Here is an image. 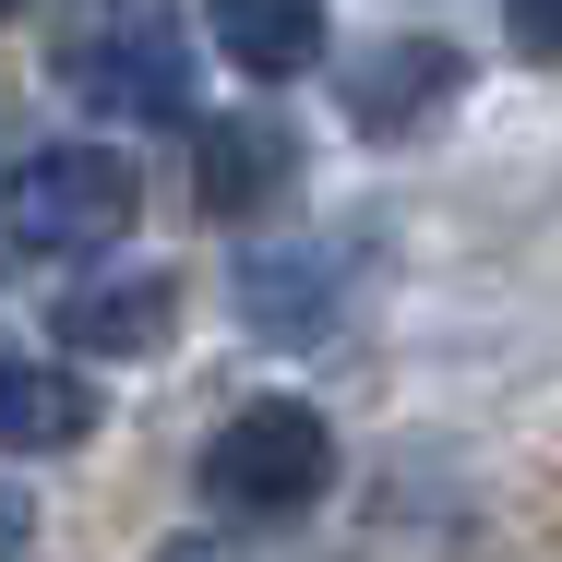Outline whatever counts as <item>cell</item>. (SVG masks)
I'll use <instances>...</instances> for the list:
<instances>
[{
    "instance_id": "obj_1",
    "label": "cell",
    "mask_w": 562,
    "mask_h": 562,
    "mask_svg": "<svg viewBox=\"0 0 562 562\" xmlns=\"http://www.w3.org/2000/svg\"><path fill=\"white\" fill-rule=\"evenodd\" d=\"M324 479H336V431L300 395H251L204 443V503L216 515H300V503H324Z\"/></svg>"
},
{
    "instance_id": "obj_2",
    "label": "cell",
    "mask_w": 562,
    "mask_h": 562,
    "mask_svg": "<svg viewBox=\"0 0 562 562\" xmlns=\"http://www.w3.org/2000/svg\"><path fill=\"white\" fill-rule=\"evenodd\" d=\"M132 204L144 192H132V168L109 144H36L0 180V239H24V251H109L132 227Z\"/></svg>"
},
{
    "instance_id": "obj_3",
    "label": "cell",
    "mask_w": 562,
    "mask_h": 562,
    "mask_svg": "<svg viewBox=\"0 0 562 562\" xmlns=\"http://www.w3.org/2000/svg\"><path fill=\"white\" fill-rule=\"evenodd\" d=\"M168 324H180V276H156V263L85 276V288H60V312H48V336L72 347V359H144V347H168Z\"/></svg>"
},
{
    "instance_id": "obj_4",
    "label": "cell",
    "mask_w": 562,
    "mask_h": 562,
    "mask_svg": "<svg viewBox=\"0 0 562 562\" xmlns=\"http://www.w3.org/2000/svg\"><path fill=\"white\" fill-rule=\"evenodd\" d=\"M72 97L109 120H192V48L168 24H120L72 60Z\"/></svg>"
},
{
    "instance_id": "obj_5",
    "label": "cell",
    "mask_w": 562,
    "mask_h": 562,
    "mask_svg": "<svg viewBox=\"0 0 562 562\" xmlns=\"http://www.w3.org/2000/svg\"><path fill=\"white\" fill-rule=\"evenodd\" d=\"M288 180H300L288 120L239 109V120H204V132H192V204H204V216H263Z\"/></svg>"
},
{
    "instance_id": "obj_6",
    "label": "cell",
    "mask_w": 562,
    "mask_h": 562,
    "mask_svg": "<svg viewBox=\"0 0 562 562\" xmlns=\"http://www.w3.org/2000/svg\"><path fill=\"white\" fill-rule=\"evenodd\" d=\"M454 85H467V60H454L443 36H383V48L347 72V120H359V132H419Z\"/></svg>"
},
{
    "instance_id": "obj_7",
    "label": "cell",
    "mask_w": 562,
    "mask_h": 562,
    "mask_svg": "<svg viewBox=\"0 0 562 562\" xmlns=\"http://www.w3.org/2000/svg\"><path fill=\"white\" fill-rule=\"evenodd\" d=\"M85 431H97L85 371H48V359H12L0 347V454H72Z\"/></svg>"
},
{
    "instance_id": "obj_8",
    "label": "cell",
    "mask_w": 562,
    "mask_h": 562,
    "mask_svg": "<svg viewBox=\"0 0 562 562\" xmlns=\"http://www.w3.org/2000/svg\"><path fill=\"white\" fill-rule=\"evenodd\" d=\"M204 24L251 85H288L324 60V0H204Z\"/></svg>"
},
{
    "instance_id": "obj_9",
    "label": "cell",
    "mask_w": 562,
    "mask_h": 562,
    "mask_svg": "<svg viewBox=\"0 0 562 562\" xmlns=\"http://www.w3.org/2000/svg\"><path fill=\"white\" fill-rule=\"evenodd\" d=\"M324 312H336L324 251H263V263H239V324H251V336H312Z\"/></svg>"
},
{
    "instance_id": "obj_10",
    "label": "cell",
    "mask_w": 562,
    "mask_h": 562,
    "mask_svg": "<svg viewBox=\"0 0 562 562\" xmlns=\"http://www.w3.org/2000/svg\"><path fill=\"white\" fill-rule=\"evenodd\" d=\"M503 24H515L527 60H562V0H503Z\"/></svg>"
},
{
    "instance_id": "obj_11",
    "label": "cell",
    "mask_w": 562,
    "mask_h": 562,
    "mask_svg": "<svg viewBox=\"0 0 562 562\" xmlns=\"http://www.w3.org/2000/svg\"><path fill=\"white\" fill-rule=\"evenodd\" d=\"M156 562H227V551H216V539H168Z\"/></svg>"
}]
</instances>
